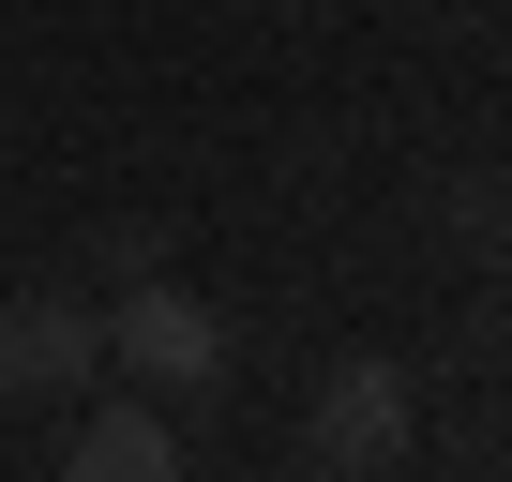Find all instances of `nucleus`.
<instances>
[{
	"label": "nucleus",
	"mask_w": 512,
	"mask_h": 482,
	"mask_svg": "<svg viewBox=\"0 0 512 482\" xmlns=\"http://www.w3.org/2000/svg\"><path fill=\"white\" fill-rule=\"evenodd\" d=\"M407 437H422V377H407V362H377V347H362V362H332V377H317V407H302V467H317V482H392V467H407Z\"/></svg>",
	"instance_id": "obj_1"
},
{
	"label": "nucleus",
	"mask_w": 512,
	"mask_h": 482,
	"mask_svg": "<svg viewBox=\"0 0 512 482\" xmlns=\"http://www.w3.org/2000/svg\"><path fill=\"white\" fill-rule=\"evenodd\" d=\"M106 362H121L151 407H211V392H226V317H211L196 287L136 272V287H121V317H106Z\"/></svg>",
	"instance_id": "obj_2"
},
{
	"label": "nucleus",
	"mask_w": 512,
	"mask_h": 482,
	"mask_svg": "<svg viewBox=\"0 0 512 482\" xmlns=\"http://www.w3.org/2000/svg\"><path fill=\"white\" fill-rule=\"evenodd\" d=\"M76 377H106V317L76 287H16L0 302V392L16 407H76Z\"/></svg>",
	"instance_id": "obj_3"
},
{
	"label": "nucleus",
	"mask_w": 512,
	"mask_h": 482,
	"mask_svg": "<svg viewBox=\"0 0 512 482\" xmlns=\"http://www.w3.org/2000/svg\"><path fill=\"white\" fill-rule=\"evenodd\" d=\"M61 482H181V422H166L151 392H121V407H76V437H61Z\"/></svg>",
	"instance_id": "obj_4"
},
{
	"label": "nucleus",
	"mask_w": 512,
	"mask_h": 482,
	"mask_svg": "<svg viewBox=\"0 0 512 482\" xmlns=\"http://www.w3.org/2000/svg\"><path fill=\"white\" fill-rule=\"evenodd\" d=\"M437 226L452 241H512V181H437Z\"/></svg>",
	"instance_id": "obj_5"
},
{
	"label": "nucleus",
	"mask_w": 512,
	"mask_h": 482,
	"mask_svg": "<svg viewBox=\"0 0 512 482\" xmlns=\"http://www.w3.org/2000/svg\"><path fill=\"white\" fill-rule=\"evenodd\" d=\"M91 272H106V287H136V272H166V241H151V226H106V241H91Z\"/></svg>",
	"instance_id": "obj_6"
}]
</instances>
